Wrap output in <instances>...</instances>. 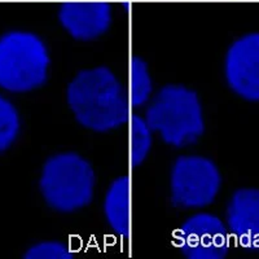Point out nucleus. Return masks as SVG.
I'll list each match as a JSON object with an SVG mask.
<instances>
[{
	"instance_id": "f257e3e1",
	"label": "nucleus",
	"mask_w": 259,
	"mask_h": 259,
	"mask_svg": "<svg viewBox=\"0 0 259 259\" xmlns=\"http://www.w3.org/2000/svg\"><path fill=\"white\" fill-rule=\"evenodd\" d=\"M66 101L75 121L94 133H109L130 119L128 92L108 66L79 71L66 89Z\"/></svg>"
},
{
	"instance_id": "f03ea898",
	"label": "nucleus",
	"mask_w": 259,
	"mask_h": 259,
	"mask_svg": "<svg viewBox=\"0 0 259 259\" xmlns=\"http://www.w3.org/2000/svg\"><path fill=\"white\" fill-rule=\"evenodd\" d=\"M145 121L165 144L186 148L196 144L205 133L200 96L183 84H167L152 96Z\"/></svg>"
},
{
	"instance_id": "7ed1b4c3",
	"label": "nucleus",
	"mask_w": 259,
	"mask_h": 259,
	"mask_svg": "<svg viewBox=\"0 0 259 259\" xmlns=\"http://www.w3.org/2000/svg\"><path fill=\"white\" fill-rule=\"evenodd\" d=\"M51 55L41 36L29 30L0 34V90L22 95L39 90L50 77Z\"/></svg>"
},
{
	"instance_id": "20e7f679",
	"label": "nucleus",
	"mask_w": 259,
	"mask_h": 259,
	"mask_svg": "<svg viewBox=\"0 0 259 259\" xmlns=\"http://www.w3.org/2000/svg\"><path fill=\"white\" fill-rule=\"evenodd\" d=\"M95 183V170L89 159L75 152H62L45 162L38 186L47 206L71 214L92 202Z\"/></svg>"
},
{
	"instance_id": "39448f33",
	"label": "nucleus",
	"mask_w": 259,
	"mask_h": 259,
	"mask_svg": "<svg viewBox=\"0 0 259 259\" xmlns=\"http://www.w3.org/2000/svg\"><path fill=\"white\" fill-rule=\"evenodd\" d=\"M222 174L212 159L186 154L175 159L170 172L171 202L178 209L200 210L218 197Z\"/></svg>"
},
{
	"instance_id": "423d86ee",
	"label": "nucleus",
	"mask_w": 259,
	"mask_h": 259,
	"mask_svg": "<svg viewBox=\"0 0 259 259\" xmlns=\"http://www.w3.org/2000/svg\"><path fill=\"white\" fill-rule=\"evenodd\" d=\"M227 224L211 212H196L183 222L175 244L188 259H223L230 251Z\"/></svg>"
},
{
	"instance_id": "0eeeda50",
	"label": "nucleus",
	"mask_w": 259,
	"mask_h": 259,
	"mask_svg": "<svg viewBox=\"0 0 259 259\" xmlns=\"http://www.w3.org/2000/svg\"><path fill=\"white\" fill-rule=\"evenodd\" d=\"M224 78L240 99L259 103V32L245 34L228 47Z\"/></svg>"
},
{
	"instance_id": "6e6552de",
	"label": "nucleus",
	"mask_w": 259,
	"mask_h": 259,
	"mask_svg": "<svg viewBox=\"0 0 259 259\" xmlns=\"http://www.w3.org/2000/svg\"><path fill=\"white\" fill-rule=\"evenodd\" d=\"M57 18L71 38L91 41L110 29L113 8L103 0H68L60 6Z\"/></svg>"
},
{
	"instance_id": "1a4fd4ad",
	"label": "nucleus",
	"mask_w": 259,
	"mask_h": 259,
	"mask_svg": "<svg viewBox=\"0 0 259 259\" xmlns=\"http://www.w3.org/2000/svg\"><path fill=\"white\" fill-rule=\"evenodd\" d=\"M226 224L240 247L259 254V188L237 189L231 196Z\"/></svg>"
},
{
	"instance_id": "9d476101",
	"label": "nucleus",
	"mask_w": 259,
	"mask_h": 259,
	"mask_svg": "<svg viewBox=\"0 0 259 259\" xmlns=\"http://www.w3.org/2000/svg\"><path fill=\"white\" fill-rule=\"evenodd\" d=\"M104 217L110 230L122 239L130 236V179L118 177L104 197Z\"/></svg>"
},
{
	"instance_id": "9b49d317",
	"label": "nucleus",
	"mask_w": 259,
	"mask_h": 259,
	"mask_svg": "<svg viewBox=\"0 0 259 259\" xmlns=\"http://www.w3.org/2000/svg\"><path fill=\"white\" fill-rule=\"evenodd\" d=\"M153 96V79L149 71V66L144 59L134 56L130 68V105L139 109L147 105Z\"/></svg>"
},
{
	"instance_id": "f8f14e48",
	"label": "nucleus",
	"mask_w": 259,
	"mask_h": 259,
	"mask_svg": "<svg viewBox=\"0 0 259 259\" xmlns=\"http://www.w3.org/2000/svg\"><path fill=\"white\" fill-rule=\"evenodd\" d=\"M21 115L18 108L6 95L0 94V154L8 152L20 138Z\"/></svg>"
},
{
	"instance_id": "ddd939ff",
	"label": "nucleus",
	"mask_w": 259,
	"mask_h": 259,
	"mask_svg": "<svg viewBox=\"0 0 259 259\" xmlns=\"http://www.w3.org/2000/svg\"><path fill=\"white\" fill-rule=\"evenodd\" d=\"M153 131L139 114L131 115V165L139 167L145 162L153 147Z\"/></svg>"
},
{
	"instance_id": "4468645a",
	"label": "nucleus",
	"mask_w": 259,
	"mask_h": 259,
	"mask_svg": "<svg viewBox=\"0 0 259 259\" xmlns=\"http://www.w3.org/2000/svg\"><path fill=\"white\" fill-rule=\"evenodd\" d=\"M74 253L70 247L62 241L48 240L32 244L25 250L24 258L26 259H71Z\"/></svg>"
}]
</instances>
